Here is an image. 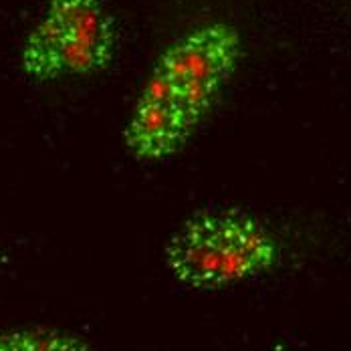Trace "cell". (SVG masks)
Segmentation results:
<instances>
[{
	"mask_svg": "<svg viewBox=\"0 0 351 351\" xmlns=\"http://www.w3.org/2000/svg\"><path fill=\"white\" fill-rule=\"evenodd\" d=\"M243 57V38L228 23H206L178 36L158 57L140 91L123 143L140 162L176 156L200 130Z\"/></svg>",
	"mask_w": 351,
	"mask_h": 351,
	"instance_id": "1",
	"label": "cell"
},
{
	"mask_svg": "<svg viewBox=\"0 0 351 351\" xmlns=\"http://www.w3.org/2000/svg\"><path fill=\"white\" fill-rule=\"evenodd\" d=\"M281 248L273 232L241 210H206L188 218L166 246V265L190 289H222L269 273Z\"/></svg>",
	"mask_w": 351,
	"mask_h": 351,
	"instance_id": "2",
	"label": "cell"
},
{
	"mask_svg": "<svg viewBox=\"0 0 351 351\" xmlns=\"http://www.w3.org/2000/svg\"><path fill=\"white\" fill-rule=\"evenodd\" d=\"M117 53V21L107 0H49L21 51L23 73L35 81L106 71Z\"/></svg>",
	"mask_w": 351,
	"mask_h": 351,
	"instance_id": "3",
	"label": "cell"
},
{
	"mask_svg": "<svg viewBox=\"0 0 351 351\" xmlns=\"http://www.w3.org/2000/svg\"><path fill=\"white\" fill-rule=\"evenodd\" d=\"M0 351H93V348L65 331L23 327L0 331Z\"/></svg>",
	"mask_w": 351,
	"mask_h": 351,
	"instance_id": "4",
	"label": "cell"
}]
</instances>
